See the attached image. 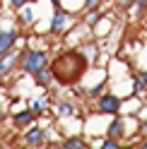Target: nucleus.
<instances>
[{"mask_svg": "<svg viewBox=\"0 0 147 149\" xmlns=\"http://www.w3.org/2000/svg\"><path fill=\"white\" fill-rule=\"evenodd\" d=\"M3 118H5V116H3V111H0V123H3Z\"/></svg>", "mask_w": 147, "mask_h": 149, "instance_id": "obj_23", "label": "nucleus"}, {"mask_svg": "<svg viewBox=\"0 0 147 149\" xmlns=\"http://www.w3.org/2000/svg\"><path fill=\"white\" fill-rule=\"evenodd\" d=\"M123 132H125V127H123V120L113 118V123L108 125V137H116V139H121V137H123Z\"/></svg>", "mask_w": 147, "mask_h": 149, "instance_id": "obj_11", "label": "nucleus"}, {"mask_svg": "<svg viewBox=\"0 0 147 149\" xmlns=\"http://www.w3.org/2000/svg\"><path fill=\"white\" fill-rule=\"evenodd\" d=\"M17 36H20V31H17V29H5V31H0V55H5L7 51L15 48Z\"/></svg>", "mask_w": 147, "mask_h": 149, "instance_id": "obj_6", "label": "nucleus"}, {"mask_svg": "<svg viewBox=\"0 0 147 149\" xmlns=\"http://www.w3.org/2000/svg\"><path fill=\"white\" fill-rule=\"evenodd\" d=\"M22 17H24V22H32V12H29V10H24V15H22Z\"/></svg>", "mask_w": 147, "mask_h": 149, "instance_id": "obj_21", "label": "nucleus"}, {"mask_svg": "<svg viewBox=\"0 0 147 149\" xmlns=\"http://www.w3.org/2000/svg\"><path fill=\"white\" fill-rule=\"evenodd\" d=\"M34 113H32V111L29 108H27V111H20V113H15V125L17 127H27V125H32L34 123Z\"/></svg>", "mask_w": 147, "mask_h": 149, "instance_id": "obj_8", "label": "nucleus"}, {"mask_svg": "<svg viewBox=\"0 0 147 149\" xmlns=\"http://www.w3.org/2000/svg\"><path fill=\"white\" fill-rule=\"evenodd\" d=\"M121 144H118V139L116 137H108V139H104L102 142V149H118Z\"/></svg>", "mask_w": 147, "mask_h": 149, "instance_id": "obj_15", "label": "nucleus"}, {"mask_svg": "<svg viewBox=\"0 0 147 149\" xmlns=\"http://www.w3.org/2000/svg\"><path fill=\"white\" fill-rule=\"evenodd\" d=\"M97 111L104 113V116H116L118 111H121V99L113 96V94H104L97 101Z\"/></svg>", "mask_w": 147, "mask_h": 149, "instance_id": "obj_3", "label": "nucleus"}, {"mask_svg": "<svg viewBox=\"0 0 147 149\" xmlns=\"http://www.w3.org/2000/svg\"><path fill=\"white\" fill-rule=\"evenodd\" d=\"M140 147H142V149H147V139H145V142H142V144H140Z\"/></svg>", "mask_w": 147, "mask_h": 149, "instance_id": "obj_22", "label": "nucleus"}, {"mask_svg": "<svg viewBox=\"0 0 147 149\" xmlns=\"http://www.w3.org/2000/svg\"><path fill=\"white\" fill-rule=\"evenodd\" d=\"M29 111L34 116H39V113H43V101H32V106H29Z\"/></svg>", "mask_w": 147, "mask_h": 149, "instance_id": "obj_17", "label": "nucleus"}, {"mask_svg": "<svg viewBox=\"0 0 147 149\" xmlns=\"http://www.w3.org/2000/svg\"><path fill=\"white\" fill-rule=\"evenodd\" d=\"M133 3H135V0H116V5L121 7V10H130Z\"/></svg>", "mask_w": 147, "mask_h": 149, "instance_id": "obj_19", "label": "nucleus"}, {"mask_svg": "<svg viewBox=\"0 0 147 149\" xmlns=\"http://www.w3.org/2000/svg\"><path fill=\"white\" fill-rule=\"evenodd\" d=\"M104 0H85V10L92 12V10H99V5H102Z\"/></svg>", "mask_w": 147, "mask_h": 149, "instance_id": "obj_16", "label": "nucleus"}, {"mask_svg": "<svg viewBox=\"0 0 147 149\" xmlns=\"http://www.w3.org/2000/svg\"><path fill=\"white\" fill-rule=\"evenodd\" d=\"M43 137H46L43 130H41L39 125H34L29 132L24 135V142H27V147H41V144H43Z\"/></svg>", "mask_w": 147, "mask_h": 149, "instance_id": "obj_7", "label": "nucleus"}, {"mask_svg": "<svg viewBox=\"0 0 147 149\" xmlns=\"http://www.w3.org/2000/svg\"><path fill=\"white\" fill-rule=\"evenodd\" d=\"M53 3H58V0H53Z\"/></svg>", "mask_w": 147, "mask_h": 149, "instance_id": "obj_24", "label": "nucleus"}, {"mask_svg": "<svg viewBox=\"0 0 147 149\" xmlns=\"http://www.w3.org/2000/svg\"><path fill=\"white\" fill-rule=\"evenodd\" d=\"M65 29H68V12L63 7H56L51 19V34H65Z\"/></svg>", "mask_w": 147, "mask_h": 149, "instance_id": "obj_5", "label": "nucleus"}, {"mask_svg": "<svg viewBox=\"0 0 147 149\" xmlns=\"http://www.w3.org/2000/svg\"><path fill=\"white\" fill-rule=\"evenodd\" d=\"M46 65H48V53L46 51H24L22 58H20V68L27 74H32V77L39 70H43Z\"/></svg>", "mask_w": 147, "mask_h": 149, "instance_id": "obj_2", "label": "nucleus"}, {"mask_svg": "<svg viewBox=\"0 0 147 149\" xmlns=\"http://www.w3.org/2000/svg\"><path fill=\"white\" fill-rule=\"evenodd\" d=\"M51 72H53V79L63 87H70V84H77V82L85 77V72L89 70V60L82 51H65L53 58V63L48 65Z\"/></svg>", "mask_w": 147, "mask_h": 149, "instance_id": "obj_1", "label": "nucleus"}, {"mask_svg": "<svg viewBox=\"0 0 147 149\" xmlns=\"http://www.w3.org/2000/svg\"><path fill=\"white\" fill-rule=\"evenodd\" d=\"M34 79H36V84H39V87H48L51 82H53V72H51V68L46 65L43 70H39V72L34 74Z\"/></svg>", "mask_w": 147, "mask_h": 149, "instance_id": "obj_9", "label": "nucleus"}, {"mask_svg": "<svg viewBox=\"0 0 147 149\" xmlns=\"http://www.w3.org/2000/svg\"><path fill=\"white\" fill-rule=\"evenodd\" d=\"M60 149H87V144H85L82 137H70V139H65L60 144Z\"/></svg>", "mask_w": 147, "mask_h": 149, "instance_id": "obj_12", "label": "nucleus"}, {"mask_svg": "<svg viewBox=\"0 0 147 149\" xmlns=\"http://www.w3.org/2000/svg\"><path fill=\"white\" fill-rule=\"evenodd\" d=\"M58 113H60V116H75V106H70V104H58Z\"/></svg>", "mask_w": 147, "mask_h": 149, "instance_id": "obj_14", "label": "nucleus"}, {"mask_svg": "<svg viewBox=\"0 0 147 149\" xmlns=\"http://www.w3.org/2000/svg\"><path fill=\"white\" fill-rule=\"evenodd\" d=\"M130 12L135 19H142V17H147V0H135L133 7H130Z\"/></svg>", "mask_w": 147, "mask_h": 149, "instance_id": "obj_10", "label": "nucleus"}, {"mask_svg": "<svg viewBox=\"0 0 147 149\" xmlns=\"http://www.w3.org/2000/svg\"><path fill=\"white\" fill-rule=\"evenodd\" d=\"M20 58H22V53H15V51H7L5 55H0V77L10 74L12 68L20 65Z\"/></svg>", "mask_w": 147, "mask_h": 149, "instance_id": "obj_4", "label": "nucleus"}, {"mask_svg": "<svg viewBox=\"0 0 147 149\" xmlns=\"http://www.w3.org/2000/svg\"><path fill=\"white\" fill-rule=\"evenodd\" d=\"M27 3H29V0H10V5L15 7V10H20V7H24Z\"/></svg>", "mask_w": 147, "mask_h": 149, "instance_id": "obj_20", "label": "nucleus"}, {"mask_svg": "<svg viewBox=\"0 0 147 149\" xmlns=\"http://www.w3.org/2000/svg\"><path fill=\"white\" fill-rule=\"evenodd\" d=\"M135 91H147V70L135 74Z\"/></svg>", "mask_w": 147, "mask_h": 149, "instance_id": "obj_13", "label": "nucleus"}, {"mask_svg": "<svg viewBox=\"0 0 147 149\" xmlns=\"http://www.w3.org/2000/svg\"><path fill=\"white\" fill-rule=\"evenodd\" d=\"M97 19H99V12H97V10L87 12V24H89V26H94V24H97Z\"/></svg>", "mask_w": 147, "mask_h": 149, "instance_id": "obj_18", "label": "nucleus"}]
</instances>
